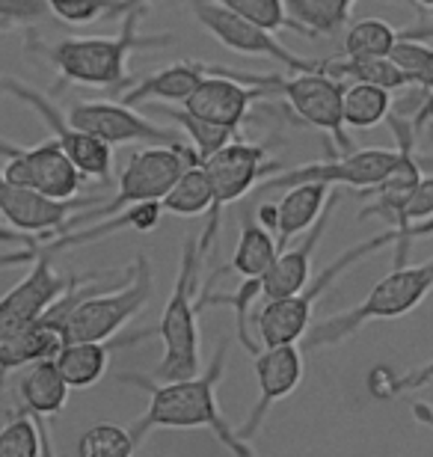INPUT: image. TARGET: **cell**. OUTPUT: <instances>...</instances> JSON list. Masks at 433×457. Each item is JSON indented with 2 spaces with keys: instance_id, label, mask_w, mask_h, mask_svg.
<instances>
[{
  "instance_id": "obj_1",
  "label": "cell",
  "mask_w": 433,
  "mask_h": 457,
  "mask_svg": "<svg viewBox=\"0 0 433 457\" xmlns=\"http://www.w3.org/2000/svg\"><path fill=\"white\" fill-rule=\"evenodd\" d=\"M226 360H229V342H220L208 369L199 371L196 378L158 383L152 378H140V374H122V383H131V386L149 392V407L131 425L134 445H140L146 436L152 431H161V428H175V431L208 428L235 457H259L250 443H244L235 434V428L226 422L217 407V383L223 380Z\"/></svg>"
},
{
  "instance_id": "obj_2",
  "label": "cell",
  "mask_w": 433,
  "mask_h": 457,
  "mask_svg": "<svg viewBox=\"0 0 433 457\" xmlns=\"http://www.w3.org/2000/svg\"><path fill=\"white\" fill-rule=\"evenodd\" d=\"M149 0L137 4L122 15V30L116 36H69L60 42L27 39V48L36 51L57 69L60 84H80L92 89H122L134 80L128 75V60L134 51L167 48L172 45L170 33L152 36L140 33V18Z\"/></svg>"
},
{
  "instance_id": "obj_3",
  "label": "cell",
  "mask_w": 433,
  "mask_h": 457,
  "mask_svg": "<svg viewBox=\"0 0 433 457\" xmlns=\"http://www.w3.org/2000/svg\"><path fill=\"white\" fill-rule=\"evenodd\" d=\"M199 235H190L181 246V268L175 277L172 295L161 312V321L154 330L134 333V342H146L158 336L163 342V356L152 378L158 383L187 380L199 374V327H196V288H199Z\"/></svg>"
},
{
  "instance_id": "obj_4",
  "label": "cell",
  "mask_w": 433,
  "mask_h": 457,
  "mask_svg": "<svg viewBox=\"0 0 433 457\" xmlns=\"http://www.w3.org/2000/svg\"><path fill=\"white\" fill-rule=\"evenodd\" d=\"M430 291H433V255L428 262L392 268L389 277L377 282L359 306L345 309L338 315H329L312 327L303 336V347L306 351H324V347H333L350 339V336H356L371 321H395V318L410 315L412 309L421 306V300Z\"/></svg>"
},
{
  "instance_id": "obj_5",
  "label": "cell",
  "mask_w": 433,
  "mask_h": 457,
  "mask_svg": "<svg viewBox=\"0 0 433 457\" xmlns=\"http://www.w3.org/2000/svg\"><path fill=\"white\" fill-rule=\"evenodd\" d=\"M193 163H199L196 152L190 145H146V149H137L131 158H128L125 170L119 172L116 181V194L113 199H107L101 208H84V212L71 214V220L66 223L69 228L104 220V217H113L119 212L140 203H161L167 196V190L179 181V176Z\"/></svg>"
},
{
  "instance_id": "obj_6",
  "label": "cell",
  "mask_w": 433,
  "mask_h": 457,
  "mask_svg": "<svg viewBox=\"0 0 433 457\" xmlns=\"http://www.w3.org/2000/svg\"><path fill=\"white\" fill-rule=\"evenodd\" d=\"M395 237L398 232L395 228H383L380 235H371L365 241H359L356 246H350L336 262H329L324 270L318 273L315 279L306 282V288L297 291L294 297L285 300H271L259 309L255 315V330H259V339L264 347L273 345H297L303 336H306L309 324H312V309H315L318 297L333 286V282L342 277L347 268H354L356 262L368 259V255L380 253L383 246H395Z\"/></svg>"
},
{
  "instance_id": "obj_7",
  "label": "cell",
  "mask_w": 433,
  "mask_h": 457,
  "mask_svg": "<svg viewBox=\"0 0 433 457\" xmlns=\"http://www.w3.org/2000/svg\"><path fill=\"white\" fill-rule=\"evenodd\" d=\"M125 286L116 291H87L84 297L71 306L62 324L66 342H110L122 327L143 312L152 303L154 282H152V262L140 253L131 268L125 270Z\"/></svg>"
},
{
  "instance_id": "obj_8",
  "label": "cell",
  "mask_w": 433,
  "mask_h": 457,
  "mask_svg": "<svg viewBox=\"0 0 433 457\" xmlns=\"http://www.w3.org/2000/svg\"><path fill=\"white\" fill-rule=\"evenodd\" d=\"M217 71L235 78L244 87H259L267 96L279 93L294 116H300L303 122L318 128V131L329 134L342 152H354V140L345 134V116H342V89L345 84L315 75V71H294V75H255V71H237V69H223Z\"/></svg>"
},
{
  "instance_id": "obj_9",
  "label": "cell",
  "mask_w": 433,
  "mask_h": 457,
  "mask_svg": "<svg viewBox=\"0 0 433 457\" xmlns=\"http://www.w3.org/2000/svg\"><path fill=\"white\" fill-rule=\"evenodd\" d=\"M271 149L259 143H246V140H232L223 145L217 154H211L208 161H202L208 179H211V190H214V203L208 208V223L205 232L199 235V253L205 255L211 250V244L217 241L220 235V223H223V208L237 203L241 196L250 194L253 187H259L267 176L279 172V163L267 158Z\"/></svg>"
},
{
  "instance_id": "obj_10",
  "label": "cell",
  "mask_w": 433,
  "mask_h": 457,
  "mask_svg": "<svg viewBox=\"0 0 433 457\" xmlns=\"http://www.w3.org/2000/svg\"><path fill=\"white\" fill-rule=\"evenodd\" d=\"M0 158H4V179L18 187L36 190V194L69 203L78 199L84 176L78 172L69 154L60 149L57 140H45L36 145H15L0 137Z\"/></svg>"
},
{
  "instance_id": "obj_11",
  "label": "cell",
  "mask_w": 433,
  "mask_h": 457,
  "mask_svg": "<svg viewBox=\"0 0 433 457\" xmlns=\"http://www.w3.org/2000/svg\"><path fill=\"white\" fill-rule=\"evenodd\" d=\"M395 161H398V149H354L329 161H312L303 167L273 172L262 181L259 190H288L294 185H347L356 190H371L386 179Z\"/></svg>"
},
{
  "instance_id": "obj_12",
  "label": "cell",
  "mask_w": 433,
  "mask_h": 457,
  "mask_svg": "<svg viewBox=\"0 0 433 457\" xmlns=\"http://www.w3.org/2000/svg\"><path fill=\"white\" fill-rule=\"evenodd\" d=\"M190 9H193V15H196V21L205 27L223 48L244 54V57H264L291 71H315V75H321V62L324 60H306V57H300V54H294L288 45H282L276 39V33H267L262 27L244 21L241 15L223 6L220 0H190Z\"/></svg>"
},
{
  "instance_id": "obj_13",
  "label": "cell",
  "mask_w": 433,
  "mask_h": 457,
  "mask_svg": "<svg viewBox=\"0 0 433 457\" xmlns=\"http://www.w3.org/2000/svg\"><path fill=\"white\" fill-rule=\"evenodd\" d=\"M6 96H12L15 102L27 104L42 119L45 128L51 131V140L60 143V149L69 154V161L75 163L80 176L98 179L101 185H107L110 176H113V149H110L107 143L78 131V128L69 122L66 111H60L48 96L39 93V89H33L30 84H24V80L6 78Z\"/></svg>"
},
{
  "instance_id": "obj_14",
  "label": "cell",
  "mask_w": 433,
  "mask_h": 457,
  "mask_svg": "<svg viewBox=\"0 0 433 457\" xmlns=\"http://www.w3.org/2000/svg\"><path fill=\"white\" fill-rule=\"evenodd\" d=\"M69 122L96 140L113 145H128V143H146V145H179V134L167 125L152 122L149 116L137 113L134 107L122 102H78L71 104Z\"/></svg>"
},
{
  "instance_id": "obj_15",
  "label": "cell",
  "mask_w": 433,
  "mask_h": 457,
  "mask_svg": "<svg viewBox=\"0 0 433 457\" xmlns=\"http://www.w3.org/2000/svg\"><path fill=\"white\" fill-rule=\"evenodd\" d=\"M27 268L30 270L24 273V279L15 282L0 297V342L12 339V336L27 330L33 321H39L78 279L57 273L54 270V259H45V255L33 259Z\"/></svg>"
},
{
  "instance_id": "obj_16",
  "label": "cell",
  "mask_w": 433,
  "mask_h": 457,
  "mask_svg": "<svg viewBox=\"0 0 433 457\" xmlns=\"http://www.w3.org/2000/svg\"><path fill=\"white\" fill-rule=\"evenodd\" d=\"M96 282H101V277H78L75 286H71L66 295L39 318V321H33L27 330L12 336V339L0 342V389H4V380L9 371L27 369V365H33L39 360H51V356L66 345V336H62L66 315L71 312V306L87 295L89 286H96Z\"/></svg>"
},
{
  "instance_id": "obj_17",
  "label": "cell",
  "mask_w": 433,
  "mask_h": 457,
  "mask_svg": "<svg viewBox=\"0 0 433 457\" xmlns=\"http://www.w3.org/2000/svg\"><path fill=\"white\" fill-rule=\"evenodd\" d=\"M87 205H98V196H80L69 199V203H54V199L36 194V190L18 187L12 181L4 179L0 172V217L15 228V232L27 235H62L71 214L84 212Z\"/></svg>"
},
{
  "instance_id": "obj_18",
  "label": "cell",
  "mask_w": 433,
  "mask_h": 457,
  "mask_svg": "<svg viewBox=\"0 0 433 457\" xmlns=\"http://www.w3.org/2000/svg\"><path fill=\"white\" fill-rule=\"evenodd\" d=\"M303 374H306V365H303V351L297 345H273L255 353V380H259L262 395L250 410V416H246V422L235 431L244 443H250L262 431L264 419L276 401H282L300 386Z\"/></svg>"
},
{
  "instance_id": "obj_19",
  "label": "cell",
  "mask_w": 433,
  "mask_h": 457,
  "mask_svg": "<svg viewBox=\"0 0 433 457\" xmlns=\"http://www.w3.org/2000/svg\"><path fill=\"white\" fill-rule=\"evenodd\" d=\"M389 125L395 131V140H398V161H395V167L386 172V179L380 185L365 190V194H377V203L365 205L362 212H359V220H365V217H383L386 226L398 232L404 205H407L410 194L421 181V167L416 161V152H412V122L389 113Z\"/></svg>"
},
{
  "instance_id": "obj_20",
  "label": "cell",
  "mask_w": 433,
  "mask_h": 457,
  "mask_svg": "<svg viewBox=\"0 0 433 457\" xmlns=\"http://www.w3.org/2000/svg\"><path fill=\"white\" fill-rule=\"evenodd\" d=\"M267 98L264 89L259 87H244L237 84L235 78L217 71V66H205V78L196 87L187 102H184V111L208 119V122L226 125V128H237L241 131L244 119L250 116L253 104Z\"/></svg>"
},
{
  "instance_id": "obj_21",
  "label": "cell",
  "mask_w": 433,
  "mask_h": 457,
  "mask_svg": "<svg viewBox=\"0 0 433 457\" xmlns=\"http://www.w3.org/2000/svg\"><path fill=\"white\" fill-rule=\"evenodd\" d=\"M336 203H338V194H336V190H329V199H327L324 212H321L318 220L309 226V235L303 237L297 246L282 250L273 259V264L267 268V273L262 277V300H264V303H271V300L294 297L297 291L306 288V282L312 279V255H315L321 241H324L329 217H333V212H336Z\"/></svg>"
},
{
  "instance_id": "obj_22",
  "label": "cell",
  "mask_w": 433,
  "mask_h": 457,
  "mask_svg": "<svg viewBox=\"0 0 433 457\" xmlns=\"http://www.w3.org/2000/svg\"><path fill=\"white\" fill-rule=\"evenodd\" d=\"M205 78V62H175L161 71H154L140 84H134L128 93L122 96V104L137 107V104H158V102H172V104H184L187 98L196 93V87Z\"/></svg>"
},
{
  "instance_id": "obj_23",
  "label": "cell",
  "mask_w": 433,
  "mask_h": 457,
  "mask_svg": "<svg viewBox=\"0 0 433 457\" xmlns=\"http://www.w3.org/2000/svg\"><path fill=\"white\" fill-rule=\"evenodd\" d=\"M329 199V187L324 185H294L285 190V196L276 203V246L288 250V241L294 235L309 232V226L318 220Z\"/></svg>"
},
{
  "instance_id": "obj_24",
  "label": "cell",
  "mask_w": 433,
  "mask_h": 457,
  "mask_svg": "<svg viewBox=\"0 0 433 457\" xmlns=\"http://www.w3.org/2000/svg\"><path fill=\"white\" fill-rule=\"evenodd\" d=\"M18 395L21 404L30 416H57L62 413L69 401V383L62 380V374L57 371V362L39 360L33 365H27L21 383H18Z\"/></svg>"
},
{
  "instance_id": "obj_25",
  "label": "cell",
  "mask_w": 433,
  "mask_h": 457,
  "mask_svg": "<svg viewBox=\"0 0 433 457\" xmlns=\"http://www.w3.org/2000/svg\"><path fill=\"white\" fill-rule=\"evenodd\" d=\"M110 347H125L122 339L116 342H66L54 353L57 371L69 389H89L104 378L110 362Z\"/></svg>"
},
{
  "instance_id": "obj_26",
  "label": "cell",
  "mask_w": 433,
  "mask_h": 457,
  "mask_svg": "<svg viewBox=\"0 0 433 457\" xmlns=\"http://www.w3.org/2000/svg\"><path fill=\"white\" fill-rule=\"evenodd\" d=\"M276 255H279V246H276L273 235L267 232V228H262L259 223L244 220L241 235H237V246L232 253V262L226 264L223 273L235 270V273H241L244 279H262Z\"/></svg>"
},
{
  "instance_id": "obj_27",
  "label": "cell",
  "mask_w": 433,
  "mask_h": 457,
  "mask_svg": "<svg viewBox=\"0 0 433 457\" xmlns=\"http://www.w3.org/2000/svg\"><path fill=\"white\" fill-rule=\"evenodd\" d=\"M154 111L163 113L170 119L172 125H179L190 140V149L196 152L199 163L208 161L211 154H217L223 145H229L232 140L241 137L237 128H226V125H217V122H208V119H199L187 113L184 107H167V104H154Z\"/></svg>"
},
{
  "instance_id": "obj_28",
  "label": "cell",
  "mask_w": 433,
  "mask_h": 457,
  "mask_svg": "<svg viewBox=\"0 0 433 457\" xmlns=\"http://www.w3.org/2000/svg\"><path fill=\"white\" fill-rule=\"evenodd\" d=\"M211 203H214V190H211L208 172L202 163H193L167 190V196L161 199V208L175 217H199L208 214Z\"/></svg>"
},
{
  "instance_id": "obj_29",
  "label": "cell",
  "mask_w": 433,
  "mask_h": 457,
  "mask_svg": "<svg viewBox=\"0 0 433 457\" xmlns=\"http://www.w3.org/2000/svg\"><path fill=\"white\" fill-rule=\"evenodd\" d=\"M392 113V93L371 84H345L342 116L345 128H377Z\"/></svg>"
},
{
  "instance_id": "obj_30",
  "label": "cell",
  "mask_w": 433,
  "mask_h": 457,
  "mask_svg": "<svg viewBox=\"0 0 433 457\" xmlns=\"http://www.w3.org/2000/svg\"><path fill=\"white\" fill-rule=\"evenodd\" d=\"M220 4L229 6L232 12H237L244 21L262 27L267 33L288 30V33H297L300 39H315V36L291 15V9L285 0H220Z\"/></svg>"
},
{
  "instance_id": "obj_31",
  "label": "cell",
  "mask_w": 433,
  "mask_h": 457,
  "mask_svg": "<svg viewBox=\"0 0 433 457\" xmlns=\"http://www.w3.org/2000/svg\"><path fill=\"white\" fill-rule=\"evenodd\" d=\"M401 33L380 18H362L345 33V57L354 60H380L389 57Z\"/></svg>"
},
{
  "instance_id": "obj_32",
  "label": "cell",
  "mask_w": 433,
  "mask_h": 457,
  "mask_svg": "<svg viewBox=\"0 0 433 457\" xmlns=\"http://www.w3.org/2000/svg\"><path fill=\"white\" fill-rule=\"evenodd\" d=\"M285 4H288L291 15L318 39V36L342 30L356 0H285Z\"/></svg>"
},
{
  "instance_id": "obj_33",
  "label": "cell",
  "mask_w": 433,
  "mask_h": 457,
  "mask_svg": "<svg viewBox=\"0 0 433 457\" xmlns=\"http://www.w3.org/2000/svg\"><path fill=\"white\" fill-rule=\"evenodd\" d=\"M134 452L131 431L110 422L92 425L78 440V457H134Z\"/></svg>"
},
{
  "instance_id": "obj_34",
  "label": "cell",
  "mask_w": 433,
  "mask_h": 457,
  "mask_svg": "<svg viewBox=\"0 0 433 457\" xmlns=\"http://www.w3.org/2000/svg\"><path fill=\"white\" fill-rule=\"evenodd\" d=\"M389 60L395 69L410 80V87H428L433 89V48L419 39H398L392 48Z\"/></svg>"
},
{
  "instance_id": "obj_35",
  "label": "cell",
  "mask_w": 433,
  "mask_h": 457,
  "mask_svg": "<svg viewBox=\"0 0 433 457\" xmlns=\"http://www.w3.org/2000/svg\"><path fill=\"white\" fill-rule=\"evenodd\" d=\"M0 457H39V431L27 410L12 413L0 428Z\"/></svg>"
},
{
  "instance_id": "obj_36",
  "label": "cell",
  "mask_w": 433,
  "mask_h": 457,
  "mask_svg": "<svg viewBox=\"0 0 433 457\" xmlns=\"http://www.w3.org/2000/svg\"><path fill=\"white\" fill-rule=\"evenodd\" d=\"M48 15L45 0H0V30H21Z\"/></svg>"
},
{
  "instance_id": "obj_37",
  "label": "cell",
  "mask_w": 433,
  "mask_h": 457,
  "mask_svg": "<svg viewBox=\"0 0 433 457\" xmlns=\"http://www.w3.org/2000/svg\"><path fill=\"white\" fill-rule=\"evenodd\" d=\"M365 386L374 398H380V401L395 398L398 395V374H395L389 365H374V369L368 371Z\"/></svg>"
},
{
  "instance_id": "obj_38",
  "label": "cell",
  "mask_w": 433,
  "mask_h": 457,
  "mask_svg": "<svg viewBox=\"0 0 433 457\" xmlns=\"http://www.w3.org/2000/svg\"><path fill=\"white\" fill-rule=\"evenodd\" d=\"M428 383H433V360L421 365V369L398 374V395H404V392H416L421 386H428Z\"/></svg>"
},
{
  "instance_id": "obj_39",
  "label": "cell",
  "mask_w": 433,
  "mask_h": 457,
  "mask_svg": "<svg viewBox=\"0 0 433 457\" xmlns=\"http://www.w3.org/2000/svg\"><path fill=\"white\" fill-rule=\"evenodd\" d=\"M33 422H36V431H39V457H57V454H54L51 431H48V422H45V416H33Z\"/></svg>"
},
{
  "instance_id": "obj_40",
  "label": "cell",
  "mask_w": 433,
  "mask_h": 457,
  "mask_svg": "<svg viewBox=\"0 0 433 457\" xmlns=\"http://www.w3.org/2000/svg\"><path fill=\"white\" fill-rule=\"evenodd\" d=\"M410 410H412V419H416L421 428H428V431L433 434V407L425 404V401H416Z\"/></svg>"
},
{
  "instance_id": "obj_41",
  "label": "cell",
  "mask_w": 433,
  "mask_h": 457,
  "mask_svg": "<svg viewBox=\"0 0 433 457\" xmlns=\"http://www.w3.org/2000/svg\"><path fill=\"white\" fill-rule=\"evenodd\" d=\"M259 226L267 228V232H276V205L273 203H264L259 208Z\"/></svg>"
},
{
  "instance_id": "obj_42",
  "label": "cell",
  "mask_w": 433,
  "mask_h": 457,
  "mask_svg": "<svg viewBox=\"0 0 433 457\" xmlns=\"http://www.w3.org/2000/svg\"><path fill=\"white\" fill-rule=\"evenodd\" d=\"M401 39H433V21L430 24H421L416 27V30H407V33H401Z\"/></svg>"
},
{
  "instance_id": "obj_43",
  "label": "cell",
  "mask_w": 433,
  "mask_h": 457,
  "mask_svg": "<svg viewBox=\"0 0 433 457\" xmlns=\"http://www.w3.org/2000/svg\"><path fill=\"white\" fill-rule=\"evenodd\" d=\"M410 4H419L421 9H433V0H410Z\"/></svg>"
},
{
  "instance_id": "obj_44",
  "label": "cell",
  "mask_w": 433,
  "mask_h": 457,
  "mask_svg": "<svg viewBox=\"0 0 433 457\" xmlns=\"http://www.w3.org/2000/svg\"><path fill=\"white\" fill-rule=\"evenodd\" d=\"M0 96H6V78L0 75Z\"/></svg>"
},
{
  "instance_id": "obj_45",
  "label": "cell",
  "mask_w": 433,
  "mask_h": 457,
  "mask_svg": "<svg viewBox=\"0 0 433 457\" xmlns=\"http://www.w3.org/2000/svg\"><path fill=\"white\" fill-rule=\"evenodd\" d=\"M425 116H433V102L428 104V111H425Z\"/></svg>"
}]
</instances>
